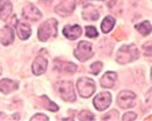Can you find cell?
Returning <instances> with one entry per match:
<instances>
[{"instance_id":"19","label":"cell","mask_w":152,"mask_h":121,"mask_svg":"<svg viewBox=\"0 0 152 121\" xmlns=\"http://www.w3.org/2000/svg\"><path fill=\"white\" fill-rule=\"evenodd\" d=\"M114 25H115V20L112 17V16H107L106 18L103 20L102 25H101V28H102V32L104 33H108L112 31V28L114 27Z\"/></svg>"},{"instance_id":"31","label":"cell","mask_w":152,"mask_h":121,"mask_svg":"<svg viewBox=\"0 0 152 121\" xmlns=\"http://www.w3.org/2000/svg\"><path fill=\"white\" fill-rule=\"evenodd\" d=\"M0 75H1V67H0Z\"/></svg>"},{"instance_id":"7","label":"cell","mask_w":152,"mask_h":121,"mask_svg":"<svg viewBox=\"0 0 152 121\" xmlns=\"http://www.w3.org/2000/svg\"><path fill=\"white\" fill-rule=\"evenodd\" d=\"M135 99H136V96L132 92H130V91H121L119 93V96H118V104L123 109H128V108L134 107Z\"/></svg>"},{"instance_id":"17","label":"cell","mask_w":152,"mask_h":121,"mask_svg":"<svg viewBox=\"0 0 152 121\" xmlns=\"http://www.w3.org/2000/svg\"><path fill=\"white\" fill-rule=\"evenodd\" d=\"M16 30H17V34L21 39L26 41L27 38H30L31 36V27L25 22H17L16 25Z\"/></svg>"},{"instance_id":"23","label":"cell","mask_w":152,"mask_h":121,"mask_svg":"<svg viewBox=\"0 0 152 121\" xmlns=\"http://www.w3.org/2000/svg\"><path fill=\"white\" fill-rule=\"evenodd\" d=\"M79 120H94V115L91 113V111L83 110L79 115Z\"/></svg>"},{"instance_id":"28","label":"cell","mask_w":152,"mask_h":121,"mask_svg":"<svg viewBox=\"0 0 152 121\" xmlns=\"http://www.w3.org/2000/svg\"><path fill=\"white\" fill-rule=\"evenodd\" d=\"M146 103H147V105L150 107V108H152V88L148 91V93H147V97H146Z\"/></svg>"},{"instance_id":"22","label":"cell","mask_w":152,"mask_h":121,"mask_svg":"<svg viewBox=\"0 0 152 121\" xmlns=\"http://www.w3.org/2000/svg\"><path fill=\"white\" fill-rule=\"evenodd\" d=\"M102 66H103V64L99 62V61L93 62L91 66H90V71L93 73V75H98V73L101 72V70H102Z\"/></svg>"},{"instance_id":"26","label":"cell","mask_w":152,"mask_h":121,"mask_svg":"<svg viewBox=\"0 0 152 121\" xmlns=\"http://www.w3.org/2000/svg\"><path fill=\"white\" fill-rule=\"evenodd\" d=\"M123 120L128 121V120H136V114L135 113H126L124 116H123Z\"/></svg>"},{"instance_id":"12","label":"cell","mask_w":152,"mask_h":121,"mask_svg":"<svg viewBox=\"0 0 152 121\" xmlns=\"http://www.w3.org/2000/svg\"><path fill=\"white\" fill-rule=\"evenodd\" d=\"M12 14V4L9 0H0V20L6 21Z\"/></svg>"},{"instance_id":"29","label":"cell","mask_w":152,"mask_h":121,"mask_svg":"<svg viewBox=\"0 0 152 121\" xmlns=\"http://www.w3.org/2000/svg\"><path fill=\"white\" fill-rule=\"evenodd\" d=\"M115 113H118V111H117V110H113L112 113H109V114H107L106 116H104V117H103V120H109V119H110V120H118L117 117H114V116H113Z\"/></svg>"},{"instance_id":"30","label":"cell","mask_w":152,"mask_h":121,"mask_svg":"<svg viewBox=\"0 0 152 121\" xmlns=\"http://www.w3.org/2000/svg\"><path fill=\"white\" fill-rule=\"evenodd\" d=\"M151 80H152V69H151Z\"/></svg>"},{"instance_id":"13","label":"cell","mask_w":152,"mask_h":121,"mask_svg":"<svg viewBox=\"0 0 152 121\" xmlns=\"http://www.w3.org/2000/svg\"><path fill=\"white\" fill-rule=\"evenodd\" d=\"M14 41V31L10 26H5L4 28L0 31V42L4 45H9Z\"/></svg>"},{"instance_id":"24","label":"cell","mask_w":152,"mask_h":121,"mask_svg":"<svg viewBox=\"0 0 152 121\" xmlns=\"http://www.w3.org/2000/svg\"><path fill=\"white\" fill-rule=\"evenodd\" d=\"M142 48H144V51H145V55H146V57H151V58H152V41L145 43Z\"/></svg>"},{"instance_id":"3","label":"cell","mask_w":152,"mask_h":121,"mask_svg":"<svg viewBox=\"0 0 152 121\" xmlns=\"http://www.w3.org/2000/svg\"><path fill=\"white\" fill-rule=\"evenodd\" d=\"M77 91L80 93V96L83 98L91 97L94 93V91H96V86H94L93 80L87 77H81L77 81Z\"/></svg>"},{"instance_id":"25","label":"cell","mask_w":152,"mask_h":121,"mask_svg":"<svg viewBox=\"0 0 152 121\" xmlns=\"http://www.w3.org/2000/svg\"><path fill=\"white\" fill-rule=\"evenodd\" d=\"M86 34H87V37H91V38H96V37L98 36V32L96 31L94 27L88 26V27H86Z\"/></svg>"},{"instance_id":"8","label":"cell","mask_w":152,"mask_h":121,"mask_svg":"<svg viewBox=\"0 0 152 121\" xmlns=\"http://www.w3.org/2000/svg\"><path fill=\"white\" fill-rule=\"evenodd\" d=\"M22 16L25 18H27V20L36 22L42 17V12L38 10L34 5H32L30 3H26L23 9H22Z\"/></svg>"},{"instance_id":"10","label":"cell","mask_w":152,"mask_h":121,"mask_svg":"<svg viewBox=\"0 0 152 121\" xmlns=\"http://www.w3.org/2000/svg\"><path fill=\"white\" fill-rule=\"evenodd\" d=\"M74 7H75V4L72 1H70V0H64V1H61L55 7V11L60 16H69L74 11Z\"/></svg>"},{"instance_id":"5","label":"cell","mask_w":152,"mask_h":121,"mask_svg":"<svg viewBox=\"0 0 152 121\" xmlns=\"http://www.w3.org/2000/svg\"><path fill=\"white\" fill-rule=\"evenodd\" d=\"M58 92L60 98L65 101H74L75 100V91L72 87V82L70 81H63L58 85Z\"/></svg>"},{"instance_id":"11","label":"cell","mask_w":152,"mask_h":121,"mask_svg":"<svg viewBox=\"0 0 152 121\" xmlns=\"http://www.w3.org/2000/svg\"><path fill=\"white\" fill-rule=\"evenodd\" d=\"M63 33H64V36L66 37V38H69L71 41H75L82 34V30H81V27L79 25L66 26L64 28V31H63Z\"/></svg>"},{"instance_id":"27","label":"cell","mask_w":152,"mask_h":121,"mask_svg":"<svg viewBox=\"0 0 152 121\" xmlns=\"http://www.w3.org/2000/svg\"><path fill=\"white\" fill-rule=\"evenodd\" d=\"M31 120H32V121H36V120H43V121H48V117H47L45 115H43V114H37V115L32 116V117H31Z\"/></svg>"},{"instance_id":"18","label":"cell","mask_w":152,"mask_h":121,"mask_svg":"<svg viewBox=\"0 0 152 121\" xmlns=\"http://www.w3.org/2000/svg\"><path fill=\"white\" fill-rule=\"evenodd\" d=\"M82 17L85 20H92V21H96L97 18L99 17V12L96 10V7L93 6H85V9L82 10Z\"/></svg>"},{"instance_id":"1","label":"cell","mask_w":152,"mask_h":121,"mask_svg":"<svg viewBox=\"0 0 152 121\" xmlns=\"http://www.w3.org/2000/svg\"><path fill=\"white\" fill-rule=\"evenodd\" d=\"M139 58V50L135 45H124L121 46L118 51V58H117V61L119 64H129V62H132L135 61L136 59Z\"/></svg>"},{"instance_id":"6","label":"cell","mask_w":152,"mask_h":121,"mask_svg":"<svg viewBox=\"0 0 152 121\" xmlns=\"http://www.w3.org/2000/svg\"><path fill=\"white\" fill-rule=\"evenodd\" d=\"M112 103V96L108 92H101L99 94H97V97H94L93 99V105L97 110L103 111L106 110Z\"/></svg>"},{"instance_id":"4","label":"cell","mask_w":152,"mask_h":121,"mask_svg":"<svg viewBox=\"0 0 152 121\" xmlns=\"http://www.w3.org/2000/svg\"><path fill=\"white\" fill-rule=\"evenodd\" d=\"M74 55H75L76 59H79L82 62L87 61L93 55L91 43H88V42H81V43H79L77 48H76L75 51H74Z\"/></svg>"},{"instance_id":"15","label":"cell","mask_w":152,"mask_h":121,"mask_svg":"<svg viewBox=\"0 0 152 121\" xmlns=\"http://www.w3.org/2000/svg\"><path fill=\"white\" fill-rule=\"evenodd\" d=\"M117 81V73L115 72H106L101 78V86L104 88H110L114 86V83Z\"/></svg>"},{"instance_id":"9","label":"cell","mask_w":152,"mask_h":121,"mask_svg":"<svg viewBox=\"0 0 152 121\" xmlns=\"http://www.w3.org/2000/svg\"><path fill=\"white\" fill-rule=\"evenodd\" d=\"M47 65H48V61L43 57V55H38V57L34 59L33 64H32V71L36 76H39L42 73L45 72L47 70Z\"/></svg>"},{"instance_id":"16","label":"cell","mask_w":152,"mask_h":121,"mask_svg":"<svg viewBox=\"0 0 152 121\" xmlns=\"http://www.w3.org/2000/svg\"><path fill=\"white\" fill-rule=\"evenodd\" d=\"M55 69L60 72H66V73H74L76 71V65L71 62H65V61H59L55 60Z\"/></svg>"},{"instance_id":"2","label":"cell","mask_w":152,"mask_h":121,"mask_svg":"<svg viewBox=\"0 0 152 121\" xmlns=\"http://www.w3.org/2000/svg\"><path fill=\"white\" fill-rule=\"evenodd\" d=\"M56 20L54 18H49L48 21H45L44 23H42V26L38 30V38L42 42L48 41L50 37H55L56 36Z\"/></svg>"},{"instance_id":"14","label":"cell","mask_w":152,"mask_h":121,"mask_svg":"<svg viewBox=\"0 0 152 121\" xmlns=\"http://www.w3.org/2000/svg\"><path fill=\"white\" fill-rule=\"evenodd\" d=\"M17 83L12 80H9V78H4L0 81V92H3L4 94H9L11 93L12 91L17 89Z\"/></svg>"},{"instance_id":"20","label":"cell","mask_w":152,"mask_h":121,"mask_svg":"<svg viewBox=\"0 0 152 121\" xmlns=\"http://www.w3.org/2000/svg\"><path fill=\"white\" fill-rule=\"evenodd\" d=\"M136 30H137L142 36H147V34H150V32L152 31L151 23H150L148 21H144V22L140 23V25H136Z\"/></svg>"},{"instance_id":"21","label":"cell","mask_w":152,"mask_h":121,"mask_svg":"<svg viewBox=\"0 0 152 121\" xmlns=\"http://www.w3.org/2000/svg\"><path fill=\"white\" fill-rule=\"evenodd\" d=\"M42 107L43 108H47V109L50 110V111H58L59 110V107L56 105L55 103H52V101L49 100V98L45 97V96L42 97Z\"/></svg>"}]
</instances>
